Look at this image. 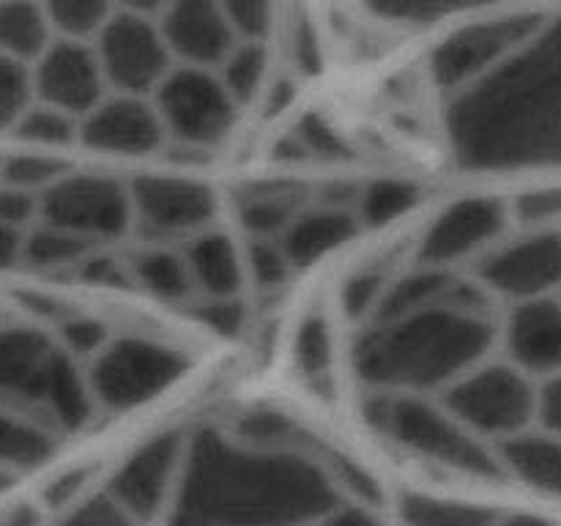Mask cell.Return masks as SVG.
Listing matches in <instances>:
<instances>
[{
  "instance_id": "obj_1",
  "label": "cell",
  "mask_w": 561,
  "mask_h": 526,
  "mask_svg": "<svg viewBox=\"0 0 561 526\" xmlns=\"http://www.w3.org/2000/svg\"><path fill=\"white\" fill-rule=\"evenodd\" d=\"M170 526H316L340 510L332 474L301 449L206 431L186 444Z\"/></svg>"
},
{
  "instance_id": "obj_2",
  "label": "cell",
  "mask_w": 561,
  "mask_h": 526,
  "mask_svg": "<svg viewBox=\"0 0 561 526\" xmlns=\"http://www.w3.org/2000/svg\"><path fill=\"white\" fill-rule=\"evenodd\" d=\"M453 157L471 170L561 164V16L453 96Z\"/></svg>"
},
{
  "instance_id": "obj_3",
  "label": "cell",
  "mask_w": 561,
  "mask_h": 526,
  "mask_svg": "<svg viewBox=\"0 0 561 526\" xmlns=\"http://www.w3.org/2000/svg\"><path fill=\"white\" fill-rule=\"evenodd\" d=\"M493 334L482 290L466 285L453 299L376 321L356 345V370L381 392L449 387L485 359Z\"/></svg>"
},
{
  "instance_id": "obj_4",
  "label": "cell",
  "mask_w": 561,
  "mask_h": 526,
  "mask_svg": "<svg viewBox=\"0 0 561 526\" xmlns=\"http://www.w3.org/2000/svg\"><path fill=\"white\" fill-rule=\"evenodd\" d=\"M0 405L36 416L53 431H80L93 414L75 356L25 327L0 329Z\"/></svg>"
},
{
  "instance_id": "obj_5",
  "label": "cell",
  "mask_w": 561,
  "mask_h": 526,
  "mask_svg": "<svg viewBox=\"0 0 561 526\" xmlns=\"http://www.w3.org/2000/svg\"><path fill=\"white\" fill-rule=\"evenodd\" d=\"M367 420L394 444L433 464L485 480L504 477L499 455H493L474 431L420 395L383 392L370 403Z\"/></svg>"
},
{
  "instance_id": "obj_6",
  "label": "cell",
  "mask_w": 561,
  "mask_h": 526,
  "mask_svg": "<svg viewBox=\"0 0 561 526\" xmlns=\"http://www.w3.org/2000/svg\"><path fill=\"white\" fill-rule=\"evenodd\" d=\"M184 370L186 356L173 345L146 338H118L93 356L85 381L93 405L129 411L173 387Z\"/></svg>"
},
{
  "instance_id": "obj_7",
  "label": "cell",
  "mask_w": 561,
  "mask_h": 526,
  "mask_svg": "<svg viewBox=\"0 0 561 526\" xmlns=\"http://www.w3.org/2000/svg\"><path fill=\"white\" fill-rule=\"evenodd\" d=\"M444 409L469 431L518 436L537 416V389L515 365H477L447 387Z\"/></svg>"
},
{
  "instance_id": "obj_8",
  "label": "cell",
  "mask_w": 561,
  "mask_h": 526,
  "mask_svg": "<svg viewBox=\"0 0 561 526\" xmlns=\"http://www.w3.org/2000/svg\"><path fill=\"white\" fill-rule=\"evenodd\" d=\"M546 16L540 14H502L485 20L466 22L455 27L431 55V75L447 91L458 93L471 82L482 80L518 53L540 27Z\"/></svg>"
},
{
  "instance_id": "obj_9",
  "label": "cell",
  "mask_w": 561,
  "mask_h": 526,
  "mask_svg": "<svg viewBox=\"0 0 561 526\" xmlns=\"http://www.w3.org/2000/svg\"><path fill=\"white\" fill-rule=\"evenodd\" d=\"M153 107L164 126V135L186 146H217L230 132L239 104L230 99L214 69L173 66L153 91Z\"/></svg>"
},
{
  "instance_id": "obj_10",
  "label": "cell",
  "mask_w": 561,
  "mask_h": 526,
  "mask_svg": "<svg viewBox=\"0 0 561 526\" xmlns=\"http://www.w3.org/2000/svg\"><path fill=\"white\" fill-rule=\"evenodd\" d=\"M93 38L104 82L115 93L148 96L173 69V55L148 16L115 11Z\"/></svg>"
},
{
  "instance_id": "obj_11",
  "label": "cell",
  "mask_w": 561,
  "mask_h": 526,
  "mask_svg": "<svg viewBox=\"0 0 561 526\" xmlns=\"http://www.w3.org/2000/svg\"><path fill=\"white\" fill-rule=\"evenodd\" d=\"M44 222L88 241L110 239L129 228L131 197L124 184L104 175H64L38 197Z\"/></svg>"
},
{
  "instance_id": "obj_12",
  "label": "cell",
  "mask_w": 561,
  "mask_h": 526,
  "mask_svg": "<svg viewBox=\"0 0 561 526\" xmlns=\"http://www.w3.org/2000/svg\"><path fill=\"white\" fill-rule=\"evenodd\" d=\"M485 288L518 301L542 299L561 288V230L535 228L531 233L496 247L482 261Z\"/></svg>"
},
{
  "instance_id": "obj_13",
  "label": "cell",
  "mask_w": 561,
  "mask_h": 526,
  "mask_svg": "<svg viewBox=\"0 0 561 526\" xmlns=\"http://www.w3.org/2000/svg\"><path fill=\"white\" fill-rule=\"evenodd\" d=\"M184 453L186 444L175 431L151 438L118 466L104 496L135 524L153 518L179 482Z\"/></svg>"
},
{
  "instance_id": "obj_14",
  "label": "cell",
  "mask_w": 561,
  "mask_h": 526,
  "mask_svg": "<svg viewBox=\"0 0 561 526\" xmlns=\"http://www.w3.org/2000/svg\"><path fill=\"white\" fill-rule=\"evenodd\" d=\"M31 80L33 102L60 110L77 121L107 96V82L93 47L69 38H55L49 44L47 53L31 66Z\"/></svg>"
},
{
  "instance_id": "obj_15",
  "label": "cell",
  "mask_w": 561,
  "mask_h": 526,
  "mask_svg": "<svg viewBox=\"0 0 561 526\" xmlns=\"http://www.w3.org/2000/svg\"><path fill=\"white\" fill-rule=\"evenodd\" d=\"M131 217L153 236H197L208 230L217 201L195 181L146 175L129 186Z\"/></svg>"
},
{
  "instance_id": "obj_16",
  "label": "cell",
  "mask_w": 561,
  "mask_h": 526,
  "mask_svg": "<svg viewBox=\"0 0 561 526\" xmlns=\"http://www.w3.org/2000/svg\"><path fill=\"white\" fill-rule=\"evenodd\" d=\"M80 140L96 151L140 157L162 146L164 126L151 99L107 93L91 113L80 118Z\"/></svg>"
},
{
  "instance_id": "obj_17",
  "label": "cell",
  "mask_w": 561,
  "mask_h": 526,
  "mask_svg": "<svg viewBox=\"0 0 561 526\" xmlns=\"http://www.w3.org/2000/svg\"><path fill=\"white\" fill-rule=\"evenodd\" d=\"M504 225H507V206L493 197H466V201L453 203L427 228L420 250L422 263L433 268H447L449 263L471 258L496 241Z\"/></svg>"
},
{
  "instance_id": "obj_18",
  "label": "cell",
  "mask_w": 561,
  "mask_h": 526,
  "mask_svg": "<svg viewBox=\"0 0 561 526\" xmlns=\"http://www.w3.org/2000/svg\"><path fill=\"white\" fill-rule=\"evenodd\" d=\"M159 33L184 66L217 69L239 38L217 0H170L159 14Z\"/></svg>"
},
{
  "instance_id": "obj_19",
  "label": "cell",
  "mask_w": 561,
  "mask_h": 526,
  "mask_svg": "<svg viewBox=\"0 0 561 526\" xmlns=\"http://www.w3.org/2000/svg\"><path fill=\"white\" fill-rule=\"evenodd\" d=\"M507 348L526 376L561 373V301L551 296L520 301L507 323Z\"/></svg>"
},
{
  "instance_id": "obj_20",
  "label": "cell",
  "mask_w": 561,
  "mask_h": 526,
  "mask_svg": "<svg viewBox=\"0 0 561 526\" xmlns=\"http://www.w3.org/2000/svg\"><path fill=\"white\" fill-rule=\"evenodd\" d=\"M359 230V219L345 206H323L299 211L294 222L279 236L290 266H310L318 258L329 255L345 241H351Z\"/></svg>"
},
{
  "instance_id": "obj_21",
  "label": "cell",
  "mask_w": 561,
  "mask_h": 526,
  "mask_svg": "<svg viewBox=\"0 0 561 526\" xmlns=\"http://www.w3.org/2000/svg\"><path fill=\"white\" fill-rule=\"evenodd\" d=\"M184 261L190 266L192 285L203 296H211V299L239 296L241 283H244V261L225 233H214V230L197 233L186 247Z\"/></svg>"
},
{
  "instance_id": "obj_22",
  "label": "cell",
  "mask_w": 561,
  "mask_h": 526,
  "mask_svg": "<svg viewBox=\"0 0 561 526\" xmlns=\"http://www.w3.org/2000/svg\"><path fill=\"white\" fill-rule=\"evenodd\" d=\"M504 471H513L526 485L561 496V438L553 433H518L502 444Z\"/></svg>"
},
{
  "instance_id": "obj_23",
  "label": "cell",
  "mask_w": 561,
  "mask_h": 526,
  "mask_svg": "<svg viewBox=\"0 0 561 526\" xmlns=\"http://www.w3.org/2000/svg\"><path fill=\"white\" fill-rule=\"evenodd\" d=\"M58 449V431L22 411L0 405V466L11 474L36 469Z\"/></svg>"
},
{
  "instance_id": "obj_24",
  "label": "cell",
  "mask_w": 561,
  "mask_h": 526,
  "mask_svg": "<svg viewBox=\"0 0 561 526\" xmlns=\"http://www.w3.org/2000/svg\"><path fill=\"white\" fill-rule=\"evenodd\" d=\"M55 42L38 0H0V53L33 66Z\"/></svg>"
},
{
  "instance_id": "obj_25",
  "label": "cell",
  "mask_w": 561,
  "mask_h": 526,
  "mask_svg": "<svg viewBox=\"0 0 561 526\" xmlns=\"http://www.w3.org/2000/svg\"><path fill=\"white\" fill-rule=\"evenodd\" d=\"M129 277L131 283L140 285L153 299L186 301L195 294L184 255L173 250H162V247H153V250H146L131 258Z\"/></svg>"
},
{
  "instance_id": "obj_26",
  "label": "cell",
  "mask_w": 561,
  "mask_h": 526,
  "mask_svg": "<svg viewBox=\"0 0 561 526\" xmlns=\"http://www.w3.org/2000/svg\"><path fill=\"white\" fill-rule=\"evenodd\" d=\"M299 214V201L290 190H252L241 197L239 217L252 239H279L294 217Z\"/></svg>"
},
{
  "instance_id": "obj_27",
  "label": "cell",
  "mask_w": 561,
  "mask_h": 526,
  "mask_svg": "<svg viewBox=\"0 0 561 526\" xmlns=\"http://www.w3.org/2000/svg\"><path fill=\"white\" fill-rule=\"evenodd\" d=\"M214 71L230 99L241 107V104H250L266 82L268 53L263 42H236Z\"/></svg>"
},
{
  "instance_id": "obj_28",
  "label": "cell",
  "mask_w": 561,
  "mask_h": 526,
  "mask_svg": "<svg viewBox=\"0 0 561 526\" xmlns=\"http://www.w3.org/2000/svg\"><path fill=\"white\" fill-rule=\"evenodd\" d=\"M93 252V241L71 233V230L55 228V225H38L25 233V250L22 261L36 268H71L80 266Z\"/></svg>"
},
{
  "instance_id": "obj_29",
  "label": "cell",
  "mask_w": 561,
  "mask_h": 526,
  "mask_svg": "<svg viewBox=\"0 0 561 526\" xmlns=\"http://www.w3.org/2000/svg\"><path fill=\"white\" fill-rule=\"evenodd\" d=\"M403 518L409 526H499L493 510L449 499L409 496L403 502Z\"/></svg>"
},
{
  "instance_id": "obj_30",
  "label": "cell",
  "mask_w": 561,
  "mask_h": 526,
  "mask_svg": "<svg viewBox=\"0 0 561 526\" xmlns=\"http://www.w3.org/2000/svg\"><path fill=\"white\" fill-rule=\"evenodd\" d=\"M53 33L69 42L96 36L104 22L115 14L113 0H38Z\"/></svg>"
},
{
  "instance_id": "obj_31",
  "label": "cell",
  "mask_w": 561,
  "mask_h": 526,
  "mask_svg": "<svg viewBox=\"0 0 561 526\" xmlns=\"http://www.w3.org/2000/svg\"><path fill=\"white\" fill-rule=\"evenodd\" d=\"M334 362V338L327 316H307L294 338V365L307 381L318 384L329 378Z\"/></svg>"
},
{
  "instance_id": "obj_32",
  "label": "cell",
  "mask_w": 561,
  "mask_h": 526,
  "mask_svg": "<svg viewBox=\"0 0 561 526\" xmlns=\"http://www.w3.org/2000/svg\"><path fill=\"white\" fill-rule=\"evenodd\" d=\"M420 203V186L411 181H376L367 186L359 197V208H356V219L370 228H381V225L394 222L403 217L405 211Z\"/></svg>"
},
{
  "instance_id": "obj_33",
  "label": "cell",
  "mask_w": 561,
  "mask_h": 526,
  "mask_svg": "<svg viewBox=\"0 0 561 526\" xmlns=\"http://www.w3.org/2000/svg\"><path fill=\"white\" fill-rule=\"evenodd\" d=\"M367 9L387 16L394 22H411V25H425V22L447 20V16L466 14V11L485 9L496 0H362Z\"/></svg>"
},
{
  "instance_id": "obj_34",
  "label": "cell",
  "mask_w": 561,
  "mask_h": 526,
  "mask_svg": "<svg viewBox=\"0 0 561 526\" xmlns=\"http://www.w3.org/2000/svg\"><path fill=\"white\" fill-rule=\"evenodd\" d=\"M14 129L22 140L33 146H69L75 137H80V121L42 102H31Z\"/></svg>"
},
{
  "instance_id": "obj_35",
  "label": "cell",
  "mask_w": 561,
  "mask_h": 526,
  "mask_svg": "<svg viewBox=\"0 0 561 526\" xmlns=\"http://www.w3.org/2000/svg\"><path fill=\"white\" fill-rule=\"evenodd\" d=\"M64 170L66 168L58 159L38 157V153H16V157H9L3 162L0 184L42 197L44 190H49L58 179H64Z\"/></svg>"
},
{
  "instance_id": "obj_36",
  "label": "cell",
  "mask_w": 561,
  "mask_h": 526,
  "mask_svg": "<svg viewBox=\"0 0 561 526\" xmlns=\"http://www.w3.org/2000/svg\"><path fill=\"white\" fill-rule=\"evenodd\" d=\"M33 102L31 66L0 53V129L14 126Z\"/></svg>"
},
{
  "instance_id": "obj_37",
  "label": "cell",
  "mask_w": 561,
  "mask_h": 526,
  "mask_svg": "<svg viewBox=\"0 0 561 526\" xmlns=\"http://www.w3.org/2000/svg\"><path fill=\"white\" fill-rule=\"evenodd\" d=\"M244 268L261 288H277V285L288 283L290 272H294L279 239H252L247 247Z\"/></svg>"
},
{
  "instance_id": "obj_38",
  "label": "cell",
  "mask_w": 561,
  "mask_h": 526,
  "mask_svg": "<svg viewBox=\"0 0 561 526\" xmlns=\"http://www.w3.org/2000/svg\"><path fill=\"white\" fill-rule=\"evenodd\" d=\"M239 42H263L272 27L274 0H217Z\"/></svg>"
},
{
  "instance_id": "obj_39",
  "label": "cell",
  "mask_w": 561,
  "mask_h": 526,
  "mask_svg": "<svg viewBox=\"0 0 561 526\" xmlns=\"http://www.w3.org/2000/svg\"><path fill=\"white\" fill-rule=\"evenodd\" d=\"M389 288V277L381 268H365L356 272L348 283L343 285V307L351 318L376 316L383 294Z\"/></svg>"
},
{
  "instance_id": "obj_40",
  "label": "cell",
  "mask_w": 561,
  "mask_h": 526,
  "mask_svg": "<svg viewBox=\"0 0 561 526\" xmlns=\"http://www.w3.org/2000/svg\"><path fill=\"white\" fill-rule=\"evenodd\" d=\"M192 318L203 323L211 332L222 334V338H236L244 329L247 312L239 296H228V299H211L203 296L195 307H192Z\"/></svg>"
},
{
  "instance_id": "obj_41",
  "label": "cell",
  "mask_w": 561,
  "mask_h": 526,
  "mask_svg": "<svg viewBox=\"0 0 561 526\" xmlns=\"http://www.w3.org/2000/svg\"><path fill=\"white\" fill-rule=\"evenodd\" d=\"M515 211L531 228H551L553 222L561 219V186L526 192L515 203Z\"/></svg>"
},
{
  "instance_id": "obj_42",
  "label": "cell",
  "mask_w": 561,
  "mask_h": 526,
  "mask_svg": "<svg viewBox=\"0 0 561 526\" xmlns=\"http://www.w3.org/2000/svg\"><path fill=\"white\" fill-rule=\"evenodd\" d=\"M110 343L107 327L93 318H71L64 323V345L71 356H96Z\"/></svg>"
},
{
  "instance_id": "obj_43",
  "label": "cell",
  "mask_w": 561,
  "mask_h": 526,
  "mask_svg": "<svg viewBox=\"0 0 561 526\" xmlns=\"http://www.w3.org/2000/svg\"><path fill=\"white\" fill-rule=\"evenodd\" d=\"M77 272H80V277L85 279V283L107 285V288H124V285L131 283L129 266L121 263L118 258L102 255V252H91V255L77 266Z\"/></svg>"
},
{
  "instance_id": "obj_44",
  "label": "cell",
  "mask_w": 561,
  "mask_h": 526,
  "mask_svg": "<svg viewBox=\"0 0 561 526\" xmlns=\"http://www.w3.org/2000/svg\"><path fill=\"white\" fill-rule=\"evenodd\" d=\"M296 142L301 146L305 157L307 153H318V157H327V159L345 157L343 140H340L337 132H332L323 121L318 118H307L305 124L299 126V132H296Z\"/></svg>"
},
{
  "instance_id": "obj_45",
  "label": "cell",
  "mask_w": 561,
  "mask_h": 526,
  "mask_svg": "<svg viewBox=\"0 0 561 526\" xmlns=\"http://www.w3.org/2000/svg\"><path fill=\"white\" fill-rule=\"evenodd\" d=\"M58 526H135V521L126 518L107 496H99L66 515Z\"/></svg>"
},
{
  "instance_id": "obj_46",
  "label": "cell",
  "mask_w": 561,
  "mask_h": 526,
  "mask_svg": "<svg viewBox=\"0 0 561 526\" xmlns=\"http://www.w3.org/2000/svg\"><path fill=\"white\" fill-rule=\"evenodd\" d=\"M36 211L38 195L0 184V225H11V228L25 230V225L31 222V217Z\"/></svg>"
},
{
  "instance_id": "obj_47",
  "label": "cell",
  "mask_w": 561,
  "mask_h": 526,
  "mask_svg": "<svg viewBox=\"0 0 561 526\" xmlns=\"http://www.w3.org/2000/svg\"><path fill=\"white\" fill-rule=\"evenodd\" d=\"M537 416L548 433L561 438V373L548 378L546 387L537 392Z\"/></svg>"
},
{
  "instance_id": "obj_48",
  "label": "cell",
  "mask_w": 561,
  "mask_h": 526,
  "mask_svg": "<svg viewBox=\"0 0 561 526\" xmlns=\"http://www.w3.org/2000/svg\"><path fill=\"white\" fill-rule=\"evenodd\" d=\"M22 250H25V230L0 225V268H11L14 263H20Z\"/></svg>"
},
{
  "instance_id": "obj_49",
  "label": "cell",
  "mask_w": 561,
  "mask_h": 526,
  "mask_svg": "<svg viewBox=\"0 0 561 526\" xmlns=\"http://www.w3.org/2000/svg\"><path fill=\"white\" fill-rule=\"evenodd\" d=\"M82 471H75V474H64L60 480L53 482V488L47 491V502L53 504V507H58V504H66L71 496L77 493V488H80L82 482Z\"/></svg>"
},
{
  "instance_id": "obj_50",
  "label": "cell",
  "mask_w": 561,
  "mask_h": 526,
  "mask_svg": "<svg viewBox=\"0 0 561 526\" xmlns=\"http://www.w3.org/2000/svg\"><path fill=\"white\" fill-rule=\"evenodd\" d=\"M318 526H378V521L373 515L362 513V510H348V513L337 510V513L323 518Z\"/></svg>"
},
{
  "instance_id": "obj_51",
  "label": "cell",
  "mask_w": 561,
  "mask_h": 526,
  "mask_svg": "<svg viewBox=\"0 0 561 526\" xmlns=\"http://www.w3.org/2000/svg\"><path fill=\"white\" fill-rule=\"evenodd\" d=\"M113 3H118L121 9L129 11V14L151 16V14H162L164 5H168L170 0H113Z\"/></svg>"
},
{
  "instance_id": "obj_52",
  "label": "cell",
  "mask_w": 561,
  "mask_h": 526,
  "mask_svg": "<svg viewBox=\"0 0 561 526\" xmlns=\"http://www.w3.org/2000/svg\"><path fill=\"white\" fill-rule=\"evenodd\" d=\"M499 526H553L542 518H531V515H515V518L499 521Z\"/></svg>"
},
{
  "instance_id": "obj_53",
  "label": "cell",
  "mask_w": 561,
  "mask_h": 526,
  "mask_svg": "<svg viewBox=\"0 0 561 526\" xmlns=\"http://www.w3.org/2000/svg\"><path fill=\"white\" fill-rule=\"evenodd\" d=\"M14 477H16V474H11L9 469H3V466H0V493L9 491L11 482H14Z\"/></svg>"
}]
</instances>
